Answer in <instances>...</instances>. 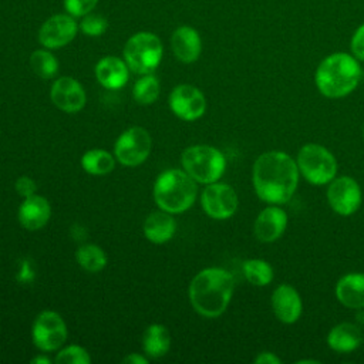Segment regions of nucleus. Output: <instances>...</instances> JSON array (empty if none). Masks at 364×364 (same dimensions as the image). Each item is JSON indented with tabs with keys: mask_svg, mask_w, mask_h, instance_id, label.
<instances>
[{
	"mask_svg": "<svg viewBox=\"0 0 364 364\" xmlns=\"http://www.w3.org/2000/svg\"><path fill=\"white\" fill-rule=\"evenodd\" d=\"M300 175L311 185H327L337 173L336 156L320 144L303 145L296 158Z\"/></svg>",
	"mask_w": 364,
	"mask_h": 364,
	"instance_id": "nucleus-7",
	"label": "nucleus"
},
{
	"mask_svg": "<svg viewBox=\"0 0 364 364\" xmlns=\"http://www.w3.org/2000/svg\"><path fill=\"white\" fill-rule=\"evenodd\" d=\"M122 364H148V358L144 357L142 354L132 353L122 358Z\"/></svg>",
	"mask_w": 364,
	"mask_h": 364,
	"instance_id": "nucleus-35",
	"label": "nucleus"
},
{
	"mask_svg": "<svg viewBox=\"0 0 364 364\" xmlns=\"http://www.w3.org/2000/svg\"><path fill=\"white\" fill-rule=\"evenodd\" d=\"M350 48L358 61H364V24H361L351 37Z\"/></svg>",
	"mask_w": 364,
	"mask_h": 364,
	"instance_id": "nucleus-32",
	"label": "nucleus"
},
{
	"mask_svg": "<svg viewBox=\"0 0 364 364\" xmlns=\"http://www.w3.org/2000/svg\"><path fill=\"white\" fill-rule=\"evenodd\" d=\"M299 176L296 159L283 151L260 154L252 169V182L257 198L270 205L289 202L297 189Z\"/></svg>",
	"mask_w": 364,
	"mask_h": 364,
	"instance_id": "nucleus-1",
	"label": "nucleus"
},
{
	"mask_svg": "<svg viewBox=\"0 0 364 364\" xmlns=\"http://www.w3.org/2000/svg\"><path fill=\"white\" fill-rule=\"evenodd\" d=\"M98 0H64V7L67 13L73 17H82L92 11Z\"/></svg>",
	"mask_w": 364,
	"mask_h": 364,
	"instance_id": "nucleus-31",
	"label": "nucleus"
},
{
	"mask_svg": "<svg viewBox=\"0 0 364 364\" xmlns=\"http://www.w3.org/2000/svg\"><path fill=\"white\" fill-rule=\"evenodd\" d=\"M256 364H280L282 360L272 351H262L255 357Z\"/></svg>",
	"mask_w": 364,
	"mask_h": 364,
	"instance_id": "nucleus-34",
	"label": "nucleus"
},
{
	"mask_svg": "<svg viewBox=\"0 0 364 364\" xmlns=\"http://www.w3.org/2000/svg\"><path fill=\"white\" fill-rule=\"evenodd\" d=\"M171 111L183 121L199 119L206 111L203 92L191 84H179L169 94Z\"/></svg>",
	"mask_w": 364,
	"mask_h": 364,
	"instance_id": "nucleus-12",
	"label": "nucleus"
},
{
	"mask_svg": "<svg viewBox=\"0 0 364 364\" xmlns=\"http://www.w3.org/2000/svg\"><path fill=\"white\" fill-rule=\"evenodd\" d=\"M152 138L142 127L125 129L114 144L115 159L125 166H138L149 156Z\"/></svg>",
	"mask_w": 364,
	"mask_h": 364,
	"instance_id": "nucleus-8",
	"label": "nucleus"
},
{
	"mask_svg": "<svg viewBox=\"0 0 364 364\" xmlns=\"http://www.w3.org/2000/svg\"><path fill=\"white\" fill-rule=\"evenodd\" d=\"M286 226V210L277 205H269L259 212L253 225V232L257 240L263 243H272L284 233Z\"/></svg>",
	"mask_w": 364,
	"mask_h": 364,
	"instance_id": "nucleus-16",
	"label": "nucleus"
},
{
	"mask_svg": "<svg viewBox=\"0 0 364 364\" xmlns=\"http://www.w3.org/2000/svg\"><path fill=\"white\" fill-rule=\"evenodd\" d=\"M196 181L183 169H166L154 183V200L159 209L169 213H182L188 210L198 195Z\"/></svg>",
	"mask_w": 364,
	"mask_h": 364,
	"instance_id": "nucleus-4",
	"label": "nucleus"
},
{
	"mask_svg": "<svg viewBox=\"0 0 364 364\" xmlns=\"http://www.w3.org/2000/svg\"><path fill=\"white\" fill-rule=\"evenodd\" d=\"M142 229H144L145 237L149 242L155 245H162L169 242L173 237L176 232V222L172 213L161 209L146 216Z\"/></svg>",
	"mask_w": 364,
	"mask_h": 364,
	"instance_id": "nucleus-21",
	"label": "nucleus"
},
{
	"mask_svg": "<svg viewBox=\"0 0 364 364\" xmlns=\"http://www.w3.org/2000/svg\"><path fill=\"white\" fill-rule=\"evenodd\" d=\"M336 297L347 309H364V273L350 272L336 284Z\"/></svg>",
	"mask_w": 364,
	"mask_h": 364,
	"instance_id": "nucleus-20",
	"label": "nucleus"
},
{
	"mask_svg": "<svg viewBox=\"0 0 364 364\" xmlns=\"http://www.w3.org/2000/svg\"><path fill=\"white\" fill-rule=\"evenodd\" d=\"M54 363L57 364H90L91 357L88 351L77 344H71L58 350Z\"/></svg>",
	"mask_w": 364,
	"mask_h": 364,
	"instance_id": "nucleus-29",
	"label": "nucleus"
},
{
	"mask_svg": "<svg viewBox=\"0 0 364 364\" xmlns=\"http://www.w3.org/2000/svg\"><path fill=\"white\" fill-rule=\"evenodd\" d=\"M161 91L159 81L152 74H144L132 87L134 100L139 105H151L156 101Z\"/></svg>",
	"mask_w": 364,
	"mask_h": 364,
	"instance_id": "nucleus-28",
	"label": "nucleus"
},
{
	"mask_svg": "<svg viewBox=\"0 0 364 364\" xmlns=\"http://www.w3.org/2000/svg\"><path fill=\"white\" fill-rule=\"evenodd\" d=\"M95 77L98 82L107 90L122 88L129 78V67L125 60L115 55L102 57L95 65Z\"/></svg>",
	"mask_w": 364,
	"mask_h": 364,
	"instance_id": "nucleus-19",
	"label": "nucleus"
},
{
	"mask_svg": "<svg viewBox=\"0 0 364 364\" xmlns=\"http://www.w3.org/2000/svg\"><path fill=\"white\" fill-rule=\"evenodd\" d=\"M78 27H80V30L84 34H87L90 37H98V36H101V34H104L107 31L108 21L101 14L88 13V14L82 16Z\"/></svg>",
	"mask_w": 364,
	"mask_h": 364,
	"instance_id": "nucleus-30",
	"label": "nucleus"
},
{
	"mask_svg": "<svg viewBox=\"0 0 364 364\" xmlns=\"http://www.w3.org/2000/svg\"><path fill=\"white\" fill-rule=\"evenodd\" d=\"M78 24L70 14H55L47 18L38 30V41L48 50H55L67 46L74 40L78 31Z\"/></svg>",
	"mask_w": 364,
	"mask_h": 364,
	"instance_id": "nucleus-13",
	"label": "nucleus"
},
{
	"mask_svg": "<svg viewBox=\"0 0 364 364\" xmlns=\"http://www.w3.org/2000/svg\"><path fill=\"white\" fill-rule=\"evenodd\" d=\"M183 171L198 183L218 182L226 169L225 155L215 146L198 144L188 146L181 155Z\"/></svg>",
	"mask_w": 364,
	"mask_h": 364,
	"instance_id": "nucleus-5",
	"label": "nucleus"
},
{
	"mask_svg": "<svg viewBox=\"0 0 364 364\" xmlns=\"http://www.w3.org/2000/svg\"><path fill=\"white\" fill-rule=\"evenodd\" d=\"M171 47L173 51V55L185 63L191 64L196 61L202 51V40L199 33L189 26H181L178 27L171 37Z\"/></svg>",
	"mask_w": 364,
	"mask_h": 364,
	"instance_id": "nucleus-18",
	"label": "nucleus"
},
{
	"mask_svg": "<svg viewBox=\"0 0 364 364\" xmlns=\"http://www.w3.org/2000/svg\"><path fill=\"white\" fill-rule=\"evenodd\" d=\"M81 166L90 175H107L115 168V156L105 149H90L81 156Z\"/></svg>",
	"mask_w": 364,
	"mask_h": 364,
	"instance_id": "nucleus-24",
	"label": "nucleus"
},
{
	"mask_svg": "<svg viewBox=\"0 0 364 364\" xmlns=\"http://www.w3.org/2000/svg\"><path fill=\"white\" fill-rule=\"evenodd\" d=\"M51 216L50 202L41 195L24 198L17 210V219L27 230H38L47 225Z\"/></svg>",
	"mask_w": 364,
	"mask_h": 364,
	"instance_id": "nucleus-17",
	"label": "nucleus"
},
{
	"mask_svg": "<svg viewBox=\"0 0 364 364\" xmlns=\"http://www.w3.org/2000/svg\"><path fill=\"white\" fill-rule=\"evenodd\" d=\"M361 74L360 63L353 54L333 53L317 65L314 82L324 97L343 98L357 88Z\"/></svg>",
	"mask_w": 364,
	"mask_h": 364,
	"instance_id": "nucleus-3",
	"label": "nucleus"
},
{
	"mask_svg": "<svg viewBox=\"0 0 364 364\" xmlns=\"http://www.w3.org/2000/svg\"><path fill=\"white\" fill-rule=\"evenodd\" d=\"M270 303L273 314L284 324H293L301 316L303 301L299 291L291 284H279L272 293Z\"/></svg>",
	"mask_w": 364,
	"mask_h": 364,
	"instance_id": "nucleus-15",
	"label": "nucleus"
},
{
	"mask_svg": "<svg viewBox=\"0 0 364 364\" xmlns=\"http://www.w3.org/2000/svg\"><path fill=\"white\" fill-rule=\"evenodd\" d=\"M299 364H304V363H313V364H320V361L318 360H310V358H307V360H300V361H297Z\"/></svg>",
	"mask_w": 364,
	"mask_h": 364,
	"instance_id": "nucleus-37",
	"label": "nucleus"
},
{
	"mask_svg": "<svg viewBox=\"0 0 364 364\" xmlns=\"http://www.w3.org/2000/svg\"><path fill=\"white\" fill-rule=\"evenodd\" d=\"M363 139H364V128H363Z\"/></svg>",
	"mask_w": 364,
	"mask_h": 364,
	"instance_id": "nucleus-38",
	"label": "nucleus"
},
{
	"mask_svg": "<svg viewBox=\"0 0 364 364\" xmlns=\"http://www.w3.org/2000/svg\"><path fill=\"white\" fill-rule=\"evenodd\" d=\"M30 67L34 74L43 80L53 78L58 71V61L48 48L36 50L30 55Z\"/></svg>",
	"mask_w": 364,
	"mask_h": 364,
	"instance_id": "nucleus-27",
	"label": "nucleus"
},
{
	"mask_svg": "<svg viewBox=\"0 0 364 364\" xmlns=\"http://www.w3.org/2000/svg\"><path fill=\"white\" fill-rule=\"evenodd\" d=\"M31 337L34 346L41 351L60 350L67 340L65 321L58 313L44 310L34 318Z\"/></svg>",
	"mask_w": 364,
	"mask_h": 364,
	"instance_id": "nucleus-9",
	"label": "nucleus"
},
{
	"mask_svg": "<svg viewBox=\"0 0 364 364\" xmlns=\"http://www.w3.org/2000/svg\"><path fill=\"white\" fill-rule=\"evenodd\" d=\"M53 104L68 114L78 112L87 102V95L82 85L73 77L64 75L57 78L50 90Z\"/></svg>",
	"mask_w": 364,
	"mask_h": 364,
	"instance_id": "nucleus-14",
	"label": "nucleus"
},
{
	"mask_svg": "<svg viewBox=\"0 0 364 364\" xmlns=\"http://www.w3.org/2000/svg\"><path fill=\"white\" fill-rule=\"evenodd\" d=\"M242 270H243L246 280L250 284L257 286V287L270 284L273 280V276H274L272 264L269 262H266L264 259H259V257L245 260L242 264Z\"/></svg>",
	"mask_w": 364,
	"mask_h": 364,
	"instance_id": "nucleus-25",
	"label": "nucleus"
},
{
	"mask_svg": "<svg viewBox=\"0 0 364 364\" xmlns=\"http://www.w3.org/2000/svg\"><path fill=\"white\" fill-rule=\"evenodd\" d=\"M171 347V336L164 324H151L142 336V348L151 358L164 357Z\"/></svg>",
	"mask_w": 364,
	"mask_h": 364,
	"instance_id": "nucleus-23",
	"label": "nucleus"
},
{
	"mask_svg": "<svg viewBox=\"0 0 364 364\" xmlns=\"http://www.w3.org/2000/svg\"><path fill=\"white\" fill-rule=\"evenodd\" d=\"M164 47L159 37L149 31H141L128 38L124 46V60L135 74H152L159 65Z\"/></svg>",
	"mask_w": 364,
	"mask_h": 364,
	"instance_id": "nucleus-6",
	"label": "nucleus"
},
{
	"mask_svg": "<svg viewBox=\"0 0 364 364\" xmlns=\"http://www.w3.org/2000/svg\"><path fill=\"white\" fill-rule=\"evenodd\" d=\"M14 189L16 192L23 196V198H28L31 195L36 193L37 191V183L34 182V179H31L30 176H20L17 178L16 183H14Z\"/></svg>",
	"mask_w": 364,
	"mask_h": 364,
	"instance_id": "nucleus-33",
	"label": "nucleus"
},
{
	"mask_svg": "<svg viewBox=\"0 0 364 364\" xmlns=\"http://www.w3.org/2000/svg\"><path fill=\"white\" fill-rule=\"evenodd\" d=\"M30 363L31 364H50L51 360L48 357H44V355H36V357L31 358Z\"/></svg>",
	"mask_w": 364,
	"mask_h": 364,
	"instance_id": "nucleus-36",
	"label": "nucleus"
},
{
	"mask_svg": "<svg viewBox=\"0 0 364 364\" xmlns=\"http://www.w3.org/2000/svg\"><path fill=\"white\" fill-rule=\"evenodd\" d=\"M363 343L360 327L350 321L336 324L327 334V346L337 353H351Z\"/></svg>",
	"mask_w": 364,
	"mask_h": 364,
	"instance_id": "nucleus-22",
	"label": "nucleus"
},
{
	"mask_svg": "<svg viewBox=\"0 0 364 364\" xmlns=\"http://www.w3.org/2000/svg\"><path fill=\"white\" fill-rule=\"evenodd\" d=\"M326 198L330 208L340 216L355 213L363 202V192L358 182L347 175L336 176L327 183Z\"/></svg>",
	"mask_w": 364,
	"mask_h": 364,
	"instance_id": "nucleus-10",
	"label": "nucleus"
},
{
	"mask_svg": "<svg viewBox=\"0 0 364 364\" xmlns=\"http://www.w3.org/2000/svg\"><path fill=\"white\" fill-rule=\"evenodd\" d=\"M235 290L232 273L222 267H206L191 280L188 294L193 310L208 318L219 317L228 309Z\"/></svg>",
	"mask_w": 364,
	"mask_h": 364,
	"instance_id": "nucleus-2",
	"label": "nucleus"
},
{
	"mask_svg": "<svg viewBox=\"0 0 364 364\" xmlns=\"http://www.w3.org/2000/svg\"><path fill=\"white\" fill-rule=\"evenodd\" d=\"M75 259L78 264L90 273H97L107 266V255L105 252L92 243L82 245L75 252Z\"/></svg>",
	"mask_w": 364,
	"mask_h": 364,
	"instance_id": "nucleus-26",
	"label": "nucleus"
},
{
	"mask_svg": "<svg viewBox=\"0 0 364 364\" xmlns=\"http://www.w3.org/2000/svg\"><path fill=\"white\" fill-rule=\"evenodd\" d=\"M200 205L205 213L216 220H225L232 218L239 206L236 191L220 182L208 183L200 193Z\"/></svg>",
	"mask_w": 364,
	"mask_h": 364,
	"instance_id": "nucleus-11",
	"label": "nucleus"
}]
</instances>
